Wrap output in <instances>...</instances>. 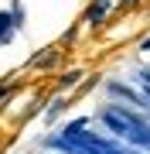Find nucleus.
Returning <instances> with one entry per match:
<instances>
[{
    "label": "nucleus",
    "instance_id": "obj_4",
    "mask_svg": "<svg viewBox=\"0 0 150 154\" xmlns=\"http://www.w3.org/2000/svg\"><path fill=\"white\" fill-rule=\"evenodd\" d=\"M143 48H147V51H150V38H147V41H143Z\"/></svg>",
    "mask_w": 150,
    "mask_h": 154
},
{
    "label": "nucleus",
    "instance_id": "obj_1",
    "mask_svg": "<svg viewBox=\"0 0 150 154\" xmlns=\"http://www.w3.org/2000/svg\"><path fill=\"white\" fill-rule=\"evenodd\" d=\"M102 120L106 127H109L113 134H119L123 140H130V144H137V147H150V127L147 123H140L133 113H126V110H106L102 113Z\"/></svg>",
    "mask_w": 150,
    "mask_h": 154
},
{
    "label": "nucleus",
    "instance_id": "obj_3",
    "mask_svg": "<svg viewBox=\"0 0 150 154\" xmlns=\"http://www.w3.org/2000/svg\"><path fill=\"white\" fill-rule=\"evenodd\" d=\"M106 11H109V0H99L96 7H89V14H85V17L96 24V21H102V14H106Z\"/></svg>",
    "mask_w": 150,
    "mask_h": 154
},
{
    "label": "nucleus",
    "instance_id": "obj_2",
    "mask_svg": "<svg viewBox=\"0 0 150 154\" xmlns=\"http://www.w3.org/2000/svg\"><path fill=\"white\" fill-rule=\"evenodd\" d=\"M14 21H17L14 14L0 11V41H10V28H14Z\"/></svg>",
    "mask_w": 150,
    "mask_h": 154
}]
</instances>
